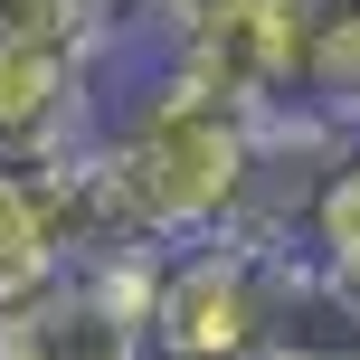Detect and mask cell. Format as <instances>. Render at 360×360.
Listing matches in <instances>:
<instances>
[{"instance_id":"obj_1","label":"cell","mask_w":360,"mask_h":360,"mask_svg":"<svg viewBox=\"0 0 360 360\" xmlns=\"http://www.w3.org/2000/svg\"><path fill=\"white\" fill-rule=\"evenodd\" d=\"M105 152L162 247H199V237L237 228L256 199V114L180 67H162V86L124 124H105Z\"/></svg>"},{"instance_id":"obj_2","label":"cell","mask_w":360,"mask_h":360,"mask_svg":"<svg viewBox=\"0 0 360 360\" xmlns=\"http://www.w3.org/2000/svg\"><path fill=\"white\" fill-rule=\"evenodd\" d=\"M275 351V294H266V237H199L171 256L152 360H266Z\"/></svg>"},{"instance_id":"obj_3","label":"cell","mask_w":360,"mask_h":360,"mask_svg":"<svg viewBox=\"0 0 360 360\" xmlns=\"http://www.w3.org/2000/svg\"><path fill=\"white\" fill-rule=\"evenodd\" d=\"M95 67L57 48H0V162H57L95 143Z\"/></svg>"},{"instance_id":"obj_4","label":"cell","mask_w":360,"mask_h":360,"mask_svg":"<svg viewBox=\"0 0 360 360\" xmlns=\"http://www.w3.org/2000/svg\"><path fill=\"white\" fill-rule=\"evenodd\" d=\"M152 332L114 304L95 275H57L29 304H0V360H143Z\"/></svg>"},{"instance_id":"obj_5","label":"cell","mask_w":360,"mask_h":360,"mask_svg":"<svg viewBox=\"0 0 360 360\" xmlns=\"http://www.w3.org/2000/svg\"><path fill=\"white\" fill-rule=\"evenodd\" d=\"M57 275H67V237H57L48 190L29 162H0V304H29Z\"/></svg>"},{"instance_id":"obj_6","label":"cell","mask_w":360,"mask_h":360,"mask_svg":"<svg viewBox=\"0 0 360 360\" xmlns=\"http://www.w3.org/2000/svg\"><path fill=\"white\" fill-rule=\"evenodd\" d=\"M114 0H0V48H57V57H105Z\"/></svg>"},{"instance_id":"obj_7","label":"cell","mask_w":360,"mask_h":360,"mask_svg":"<svg viewBox=\"0 0 360 360\" xmlns=\"http://www.w3.org/2000/svg\"><path fill=\"white\" fill-rule=\"evenodd\" d=\"M304 237L351 275V294H360V152L323 180V199H313V228H304Z\"/></svg>"},{"instance_id":"obj_8","label":"cell","mask_w":360,"mask_h":360,"mask_svg":"<svg viewBox=\"0 0 360 360\" xmlns=\"http://www.w3.org/2000/svg\"><path fill=\"white\" fill-rule=\"evenodd\" d=\"M266 360H360V351H266Z\"/></svg>"},{"instance_id":"obj_9","label":"cell","mask_w":360,"mask_h":360,"mask_svg":"<svg viewBox=\"0 0 360 360\" xmlns=\"http://www.w3.org/2000/svg\"><path fill=\"white\" fill-rule=\"evenodd\" d=\"M351 133H360V105H351Z\"/></svg>"}]
</instances>
